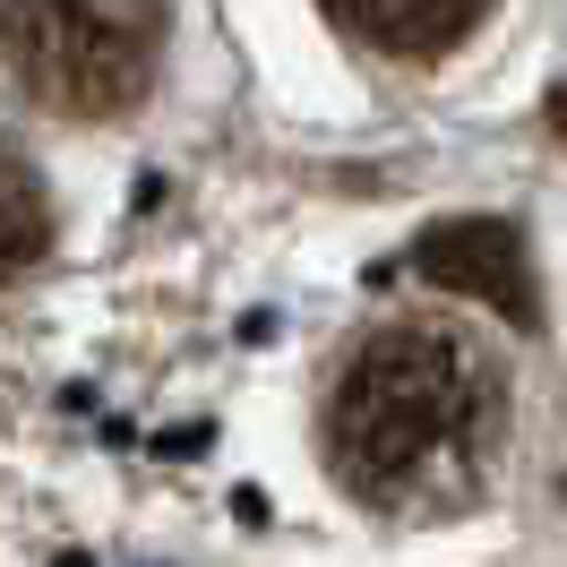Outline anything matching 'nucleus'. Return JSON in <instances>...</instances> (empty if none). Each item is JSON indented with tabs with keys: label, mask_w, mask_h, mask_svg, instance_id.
I'll return each mask as SVG.
<instances>
[{
	"label": "nucleus",
	"mask_w": 567,
	"mask_h": 567,
	"mask_svg": "<svg viewBox=\"0 0 567 567\" xmlns=\"http://www.w3.org/2000/svg\"><path fill=\"white\" fill-rule=\"evenodd\" d=\"M336 491L388 525H456L482 507L507 456L498 361L439 319H395L361 336L319 413Z\"/></svg>",
	"instance_id": "nucleus-1"
},
{
	"label": "nucleus",
	"mask_w": 567,
	"mask_h": 567,
	"mask_svg": "<svg viewBox=\"0 0 567 567\" xmlns=\"http://www.w3.org/2000/svg\"><path fill=\"white\" fill-rule=\"evenodd\" d=\"M413 276L439 284V292H464V301H491L507 327H542V284H533V258H525L516 224H491V215L439 224L413 249Z\"/></svg>",
	"instance_id": "nucleus-3"
},
{
	"label": "nucleus",
	"mask_w": 567,
	"mask_h": 567,
	"mask_svg": "<svg viewBox=\"0 0 567 567\" xmlns=\"http://www.w3.org/2000/svg\"><path fill=\"white\" fill-rule=\"evenodd\" d=\"M52 249V198H43L35 164L0 138V284H18Z\"/></svg>",
	"instance_id": "nucleus-5"
},
{
	"label": "nucleus",
	"mask_w": 567,
	"mask_h": 567,
	"mask_svg": "<svg viewBox=\"0 0 567 567\" xmlns=\"http://www.w3.org/2000/svg\"><path fill=\"white\" fill-rule=\"evenodd\" d=\"M0 61L43 112L121 121L164 70V0H0Z\"/></svg>",
	"instance_id": "nucleus-2"
},
{
	"label": "nucleus",
	"mask_w": 567,
	"mask_h": 567,
	"mask_svg": "<svg viewBox=\"0 0 567 567\" xmlns=\"http://www.w3.org/2000/svg\"><path fill=\"white\" fill-rule=\"evenodd\" d=\"M319 9L336 35L370 43L388 61H439V52H456L491 18L498 0H319Z\"/></svg>",
	"instance_id": "nucleus-4"
}]
</instances>
